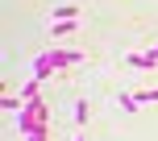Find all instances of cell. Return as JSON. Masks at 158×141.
I'll list each match as a JSON object with an SVG mask.
<instances>
[{
    "label": "cell",
    "mask_w": 158,
    "mask_h": 141,
    "mask_svg": "<svg viewBox=\"0 0 158 141\" xmlns=\"http://www.w3.org/2000/svg\"><path fill=\"white\" fill-rule=\"evenodd\" d=\"M133 95H137V104H158V87H142Z\"/></svg>",
    "instance_id": "obj_4"
},
{
    "label": "cell",
    "mask_w": 158,
    "mask_h": 141,
    "mask_svg": "<svg viewBox=\"0 0 158 141\" xmlns=\"http://www.w3.org/2000/svg\"><path fill=\"white\" fill-rule=\"evenodd\" d=\"M71 141H87V137H83V133H75V137H71Z\"/></svg>",
    "instance_id": "obj_9"
},
{
    "label": "cell",
    "mask_w": 158,
    "mask_h": 141,
    "mask_svg": "<svg viewBox=\"0 0 158 141\" xmlns=\"http://www.w3.org/2000/svg\"><path fill=\"white\" fill-rule=\"evenodd\" d=\"M83 120H87V100H79L75 104V125H83Z\"/></svg>",
    "instance_id": "obj_7"
},
{
    "label": "cell",
    "mask_w": 158,
    "mask_h": 141,
    "mask_svg": "<svg viewBox=\"0 0 158 141\" xmlns=\"http://www.w3.org/2000/svg\"><path fill=\"white\" fill-rule=\"evenodd\" d=\"M46 133H50V129H38V133H25V141H50Z\"/></svg>",
    "instance_id": "obj_8"
},
{
    "label": "cell",
    "mask_w": 158,
    "mask_h": 141,
    "mask_svg": "<svg viewBox=\"0 0 158 141\" xmlns=\"http://www.w3.org/2000/svg\"><path fill=\"white\" fill-rule=\"evenodd\" d=\"M71 62H83V54H79V50H46V54H38V58H33L29 75H38L42 83H46L54 70H63V66H71Z\"/></svg>",
    "instance_id": "obj_1"
},
{
    "label": "cell",
    "mask_w": 158,
    "mask_h": 141,
    "mask_svg": "<svg viewBox=\"0 0 158 141\" xmlns=\"http://www.w3.org/2000/svg\"><path fill=\"white\" fill-rule=\"evenodd\" d=\"M75 17H79V8L71 4V0H67V4H58V8H54V21H75Z\"/></svg>",
    "instance_id": "obj_3"
},
{
    "label": "cell",
    "mask_w": 158,
    "mask_h": 141,
    "mask_svg": "<svg viewBox=\"0 0 158 141\" xmlns=\"http://www.w3.org/2000/svg\"><path fill=\"white\" fill-rule=\"evenodd\" d=\"M150 50H154V54H158V46H150Z\"/></svg>",
    "instance_id": "obj_10"
},
{
    "label": "cell",
    "mask_w": 158,
    "mask_h": 141,
    "mask_svg": "<svg viewBox=\"0 0 158 141\" xmlns=\"http://www.w3.org/2000/svg\"><path fill=\"white\" fill-rule=\"evenodd\" d=\"M67 33H75V21H54V38H67Z\"/></svg>",
    "instance_id": "obj_6"
},
{
    "label": "cell",
    "mask_w": 158,
    "mask_h": 141,
    "mask_svg": "<svg viewBox=\"0 0 158 141\" xmlns=\"http://www.w3.org/2000/svg\"><path fill=\"white\" fill-rule=\"evenodd\" d=\"M117 104H121V112H137V108H142V104H137V95H121Z\"/></svg>",
    "instance_id": "obj_5"
},
{
    "label": "cell",
    "mask_w": 158,
    "mask_h": 141,
    "mask_svg": "<svg viewBox=\"0 0 158 141\" xmlns=\"http://www.w3.org/2000/svg\"><path fill=\"white\" fill-rule=\"evenodd\" d=\"M125 66H133V70H154V66H158V54H154V50H129V54H125Z\"/></svg>",
    "instance_id": "obj_2"
}]
</instances>
